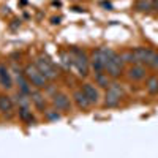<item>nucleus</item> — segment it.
Wrapping results in <instances>:
<instances>
[{
	"instance_id": "obj_16",
	"label": "nucleus",
	"mask_w": 158,
	"mask_h": 158,
	"mask_svg": "<svg viewBox=\"0 0 158 158\" xmlns=\"http://www.w3.org/2000/svg\"><path fill=\"white\" fill-rule=\"evenodd\" d=\"M95 84L103 87V89H108L109 84H111V76L106 73V71H103V73H97L95 74Z\"/></svg>"
},
{
	"instance_id": "obj_17",
	"label": "nucleus",
	"mask_w": 158,
	"mask_h": 158,
	"mask_svg": "<svg viewBox=\"0 0 158 158\" xmlns=\"http://www.w3.org/2000/svg\"><path fill=\"white\" fill-rule=\"evenodd\" d=\"M43 115H44V118L48 122H56V120H60V118H62V112L57 111L54 106H52V108H46Z\"/></svg>"
},
{
	"instance_id": "obj_10",
	"label": "nucleus",
	"mask_w": 158,
	"mask_h": 158,
	"mask_svg": "<svg viewBox=\"0 0 158 158\" xmlns=\"http://www.w3.org/2000/svg\"><path fill=\"white\" fill-rule=\"evenodd\" d=\"M0 114L8 120L15 117V101L6 94H0Z\"/></svg>"
},
{
	"instance_id": "obj_2",
	"label": "nucleus",
	"mask_w": 158,
	"mask_h": 158,
	"mask_svg": "<svg viewBox=\"0 0 158 158\" xmlns=\"http://www.w3.org/2000/svg\"><path fill=\"white\" fill-rule=\"evenodd\" d=\"M18 115L19 118L25 123V125H35L36 123V118L32 112V101H30V97L29 95H24V94H19L18 92Z\"/></svg>"
},
{
	"instance_id": "obj_12",
	"label": "nucleus",
	"mask_w": 158,
	"mask_h": 158,
	"mask_svg": "<svg viewBox=\"0 0 158 158\" xmlns=\"http://www.w3.org/2000/svg\"><path fill=\"white\" fill-rule=\"evenodd\" d=\"M30 101L33 104V108L38 112H44V109L48 108V103H46V97L41 94V89H33L32 94H30Z\"/></svg>"
},
{
	"instance_id": "obj_4",
	"label": "nucleus",
	"mask_w": 158,
	"mask_h": 158,
	"mask_svg": "<svg viewBox=\"0 0 158 158\" xmlns=\"http://www.w3.org/2000/svg\"><path fill=\"white\" fill-rule=\"evenodd\" d=\"M24 74H25V77L29 79V82L32 84V87L33 89H46L48 87V77L38 70V67L35 63H27L24 67Z\"/></svg>"
},
{
	"instance_id": "obj_3",
	"label": "nucleus",
	"mask_w": 158,
	"mask_h": 158,
	"mask_svg": "<svg viewBox=\"0 0 158 158\" xmlns=\"http://www.w3.org/2000/svg\"><path fill=\"white\" fill-rule=\"evenodd\" d=\"M70 54H71V60H73V67L77 71V74L85 77L90 70V57H87L85 51L79 49V48H73Z\"/></svg>"
},
{
	"instance_id": "obj_5",
	"label": "nucleus",
	"mask_w": 158,
	"mask_h": 158,
	"mask_svg": "<svg viewBox=\"0 0 158 158\" xmlns=\"http://www.w3.org/2000/svg\"><path fill=\"white\" fill-rule=\"evenodd\" d=\"M71 101H73V100L70 98V95L65 94V92H60V90L54 92V94H52V97H51V104H52V106H54L57 111H60L62 114L71 111V108H73V103H71Z\"/></svg>"
},
{
	"instance_id": "obj_8",
	"label": "nucleus",
	"mask_w": 158,
	"mask_h": 158,
	"mask_svg": "<svg viewBox=\"0 0 158 158\" xmlns=\"http://www.w3.org/2000/svg\"><path fill=\"white\" fill-rule=\"evenodd\" d=\"M13 73H15V77H16V84H18V92L19 94H24V95H29L32 94V84L29 82V79L25 77L24 74V70L18 68L16 65H13Z\"/></svg>"
},
{
	"instance_id": "obj_9",
	"label": "nucleus",
	"mask_w": 158,
	"mask_h": 158,
	"mask_svg": "<svg viewBox=\"0 0 158 158\" xmlns=\"http://www.w3.org/2000/svg\"><path fill=\"white\" fill-rule=\"evenodd\" d=\"M0 87L6 92H10L15 87V79H13L11 68L6 63H0Z\"/></svg>"
},
{
	"instance_id": "obj_13",
	"label": "nucleus",
	"mask_w": 158,
	"mask_h": 158,
	"mask_svg": "<svg viewBox=\"0 0 158 158\" xmlns=\"http://www.w3.org/2000/svg\"><path fill=\"white\" fill-rule=\"evenodd\" d=\"M71 100H73V103L76 104V108L81 109V111H87V109L92 106V103L89 101V98H87V95L84 94L82 89H76V90L73 92V95H71Z\"/></svg>"
},
{
	"instance_id": "obj_6",
	"label": "nucleus",
	"mask_w": 158,
	"mask_h": 158,
	"mask_svg": "<svg viewBox=\"0 0 158 158\" xmlns=\"http://www.w3.org/2000/svg\"><path fill=\"white\" fill-rule=\"evenodd\" d=\"M35 65L38 67V70L41 71L46 77H48V81H54V79H57V76H59V73H57V68L54 67V63H52L48 57H44V56H40V57H36V60H35Z\"/></svg>"
},
{
	"instance_id": "obj_19",
	"label": "nucleus",
	"mask_w": 158,
	"mask_h": 158,
	"mask_svg": "<svg viewBox=\"0 0 158 158\" xmlns=\"http://www.w3.org/2000/svg\"><path fill=\"white\" fill-rule=\"evenodd\" d=\"M122 59H123V62L125 63H135V56H133V49L131 51H125V52H122Z\"/></svg>"
},
{
	"instance_id": "obj_11",
	"label": "nucleus",
	"mask_w": 158,
	"mask_h": 158,
	"mask_svg": "<svg viewBox=\"0 0 158 158\" xmlns=\"http://www.w3.org/2000/svg\"><path fill=\"white\" fill-rule=\"evenodd\" d=\"M81 89L84 90V94L87 95L89 101L92 103V106H97V104H100V101H101V94H100V90H98V87H97L95 84L85 82V84H82Z\"/></svg>"
},
{
	"instance_id": "obj_18",
	"label": "nucleus",
	"mask_w": 158,
	"mask_h": 158,
	"mask_svg": "<svg viewBox=\"0 0 158 158\" xmlns=\"http://www.w3.org/2000/svg\"><path fill=\"white\" fill-rule=\"evenodd\" d=\"M146 90L150 95H158V76H150L146 82Z\"/></svg>"
},
{
	"instance_id": "obj_1",
	"label": "nucleus",
	"mask_w": 158,
	"mask_h": 158,
	"mask_svg": "<svg viewBox=\"0 0 158 158\" xmlns=\"http://www.w3.org/2000/svg\"><path fill=\"white\" fill-rule=\"evenodd\" d=\"M114 54H115V51L111 48H100L94 51V54L90 56V70L95 74L106 71V63Z\"/></svg>"
},
{
	"instance_id": "obj_7",
	"label": "nucleus",
	"mask_w": 158,
	"mask_h": 158,
	"mask_svg": "<svg viewBox=\"0 0 158 158\" xmlns=\"http://www.w3.org/2000/svg\"><path fill=\"white\" fill-rule=\"evenodd\" d=\"M123 65H125V62H123L122 56L115 52L106 63V73L111 76V79H117L123 73Z\"/></svg>"
},
{
	"instance_id": "obj_15",
	"label": "nucleus",
	"mask_w": 158,
	"mask_h": 158,
	"mask_svg": "<svg viewBox=\"0 0 158 158\" xmlns=\"http://www.w3.org/2000/svg\"><path fill=\"white\" fill-rule=\"evenodd\" d=\"M122 98H123V97H120L117 92L108 89V90H106V95H104V100H103V104H104L106 108H115V106H118V104H120V100H122Z\"/></svg>"
},
{
	"instance_id": "obj_20",
	"label": "nucleus",
	"mask_w": 158,
	"mask_h": 158,
	"mask_svg": "<svg viewBox=\"0 0 158 158\" xmlns=\"http://www.w3.org/2000/svg\"><path fill=\"white\" fill-rule=\"evenodd\" d=\"M153 2V10H158V0H152Z\"/></svg>"
},
{
	"instance_id": "obj_14",
	"label": "nucleus",
	"mask_w": 158,
	"mask_h": 158,
	"mask_svg": "<svg viewBox=\"0 0 158 158\" xmlns=\"http://www.w3.org/2000/svg\"><path fill=\"white\" fill-rule=\"evenodd\" d=\"M127 76L130 81H144L147 76L146 71V65H141V63H133V67H130L127 70Z\"/></svg>"
}]
</instances>
